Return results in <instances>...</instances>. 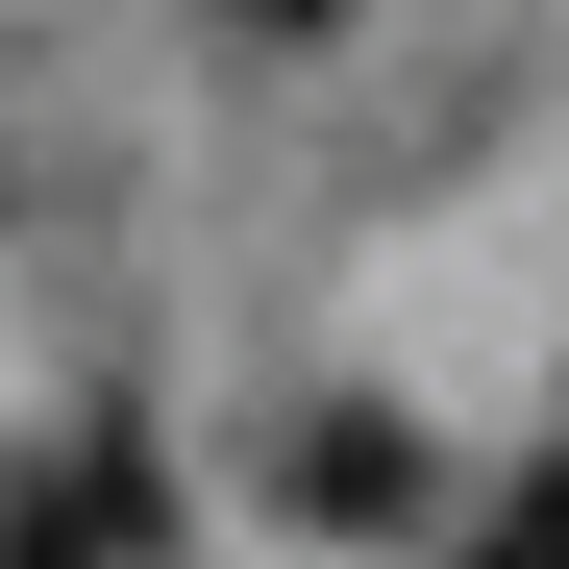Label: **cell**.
I'll return each mask as SVG.
<instances>
[{"instance_id": "cell-1", "label": "cell", "mask_w": 569, "mask_h": 569, "mask_svg": "<svg viewBox=\"0 0 569 569\" xmlns=\"http://www.w3.org/2000/svg\"><path fill=\"white\" fill-rule=\"evenodd\" d=\"M248 26H322V0H248Z\"/></svg>"}]
</instances>
